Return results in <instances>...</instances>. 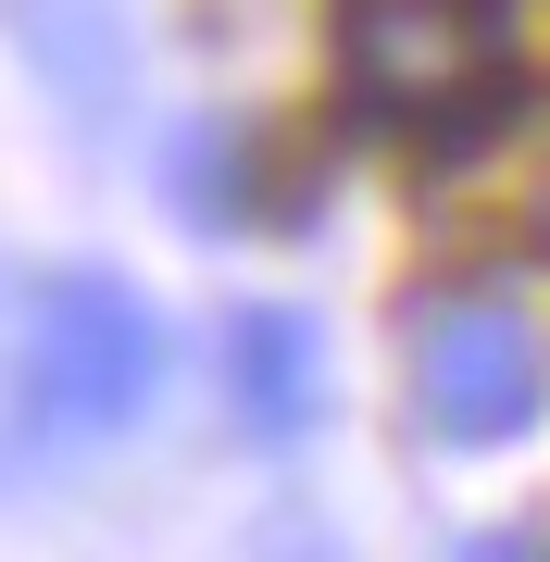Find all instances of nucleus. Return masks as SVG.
I'll return each instance as SVG.
<instances>
[{
	"label": "nucleus",
	"instance_id": "nucleus-2",
	"mask_svg": "<svg viewBox=\"0 0 550 562\" xmlns=\"http://www.w3.org/2000/svg\"><path fill=\"white\" fill-rule=\"evenodd\" d=\"M550 413V338L501 288H438L413 313V425L438 450H513Z\"/></svg>",
	"mask_w": 550,
	"mask_h": 562
},
{
	"label": "nucleus",
	"instance_id": "nucleus-4",
	"mask_svg": "<svg viewBox=\"0 0 550 562\" xmlns=\"http://www.w3.org/2000/svg\"><path fill=\"white\" fill-rule=\"evenodd\" d=\"M225 401H238V425L263 450L313 438V413H326V338H313V313L250 301L238 325H225Z\"/></svg>",
	"mask_w": 550,
	"mask_h": 562
},
{
	"label": "nucleus",
	"instance_id": "nucleus-5",
	"mask_svg": "<svg viewBox=\"0 0 550 562\" xmlns=\"http://www.w3.org/2000/svg\"><path fill=\"white\" fill-rule=\"evenodd\" d=\"M538 238H550V176H538Z\"/></svg>",
	"mask_w": 550,
	"mask_h": 562
},
{
	"label": "nucleus",
	"instance_id": "nucleus-1",
	"mask_svg": "<svg viewBox=\"0 0 550 562\" xmlns=\"http://www.w3.org/2000/svg\"><path fill=\"white\" fill-rule=\"evenodd\" d=\"M150 401H164V313L101 262L50 276L25 313V413L50 438H125Z\"/></svg>",
	"mask_w": 550,
	"mask_h": 562
},
{
	"label": "nucleus",
	"instance_id": "nucleus-3",
	"mask_svg": "<svg viewBox=\"0 0 550 562\" xmlns=\"http://www.w3.org/2000/svg\"><path fill=\"white\" fill-rule=\"evenodd\" d=\"M350 101L401 138H450L501 101V13L489 0H350L338 13Z\"/></svg>",
	"mask_w": 550,
	"mask_h": 562
}]
</instances>
